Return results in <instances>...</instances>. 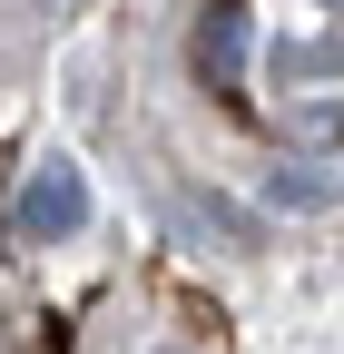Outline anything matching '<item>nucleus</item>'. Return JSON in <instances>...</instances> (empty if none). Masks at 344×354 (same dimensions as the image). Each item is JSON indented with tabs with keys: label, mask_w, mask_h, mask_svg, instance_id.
<instances>
[{
	"label": "nucleus",
	"mask_w": 344,
	"mask_h": 354,
	"mask_svg": "<svg viewBox=\"0 0 344 354\" xmlns=\"http://www.w3.org/2000/svg\"><path fill=\"white\" fill-rule=\"evenodd\" d=\"M197 79L285 148H344V0H217Z\"/></svg>",
	"instance_id": "f257e3e1"
},
{
	"label": "nucleus",
	"mask_w": 344,
	"mask_h": 354,
	"mask_svg": "<svg viewBox=\"0 0 344 354\" xmlns=\"http://www.w3.org/2000/svg\"><path fill=\"white\" fill-rule=\"evenodd\" d=\"M89 227V177H79L69 158H39L30 177H20V197H10V236L20 246H59V236H79Z\"/></svg>",
	"instance_id": "f03ea898"
},
{
	"label": "nucleus",
	"mask_w": 344,
	"mask_h": 354,
	"mask_svg": "<svg viewBox=\"0 0 344 354\" xmlns=\"http://www.w3.org/2000/svg\"><path fill=\"white\" fill-rule=\"evenodd\" d=\"M167 354H187V344H167Z\"/></svg>",
	"instance_id": "7ed1b4c3"
}]
</instances>
